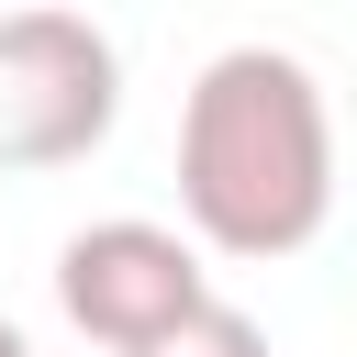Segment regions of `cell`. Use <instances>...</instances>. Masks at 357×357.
I'll return each instance as SVG.
<instances>
[{"instance_id": "6da1fadb", "label": "cell", "mask_w": 357, "mask_h": 357, "mask_svg": "<svg viewBox=\"0 0 357 357\" xmlns=\"http://www.w3.org/2000/svg\"><path fill=\"white\" fill-rule=\"evenodd\" d=\"M178 212L212 257H301L335 212V112L290 45H223L178 100Z\"/></svg>"}, {"instance_id": "7a4b0ae2", "label": "cell", "mask_w": 357, "mask_h": 357, "mask_svg": "<svg viewBox=\"0 0 357 357\" xmlns=\"http://www.w3.org/2000/svg\"><path fill=\"white\" fill-rule=\"evenodd\" d=\"M123 123V56L89 11H0V167H78Z\"/></svg>"}, {"instance_id": "3957f363", "label": "cell", "mask_w": 357, "mask_h": 357, "mask_svg": "<svg viewBox=\"0 0 357 357\" xmlns=\"http://www.w3.org/2000/svg\"><path fill=\"white\" fill-rule=\"evenodd\" d=\"M201 301H212L201 245H190V234H167V223L112 212V223H78V234L56 245V312H67L89 346H112V357L156 346V335H167V324H190Z\"/></svg>"}, {"instance_id": "277c9868", "label": "cell", "mask_w": 357, "mask_h": 357, "mask_svg": "<svg viewBox=\"0 0 357 357\" xmlns=\"http://www.w3.org/2000/svg\"><path fill=\"white\" fill-rule=\"evenodd\" d=\"M134 357H268V324L257 312H234V301H201L190 324H167L156 346H134Z\"/></svg>"}, {"instance_id": "5b68a950", "label": "cell", "mask_w": 357, "mask_h": 357, "mask_svg": "<svg viewBox=\"0 0 357 357\" xmlns=\"http://www.w3.org/2000/svg\"><path fill=\"white\" fill-rule=\"evenodd\" d=\"M0 357H33V346H22V324H0Z\"/></svg>"}]
</instances>
